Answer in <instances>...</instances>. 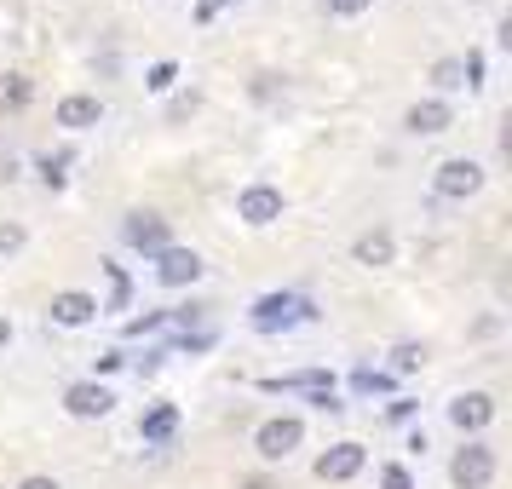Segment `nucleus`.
<instances>
[{"instance_id":"1","label":"nucleus","mask_w":512,"mask_h":489,"mask_svg":"<svg viewBox=\"0 0 512 489\" xmlns=\"http://www.w3.org/2000/svg\"><path fill=\"white\" fill-rule=\"evenodd\" d=\"M248 323L259 334H282V328H300V323H317V300L300 294V288H277V294H259L248 305Z\"/></svg>"},{"instance_id":"2","label":"nucleus","mask_w":512,"mask_h":489,"mask_svg":"<svg viewBox=\"0 0 512 489\" xmlns=\"http://www.w3.org/2000/svg\"><path fill=\"white\" fill-rule=\"evenodd\" d=\"M484 162H472V156H449V162L432 167V196L443 202H466V196H478L484 190Z\"/></svg>"},{"instance_id":"3","label":"nucleus","mask_w":512,"mask_h":489,"mask_svg":"<svg viewBox=\"0 0 512 489\" xmlns=\"http://www.w3.org/2000/svg\"><path fill=\"white\" fill-rule=\"evenodd\" d=\"M449 484L455 489H489L495 484V449L484 438H466L455 455H449Z\"/></svg>"},{"instance_id":"4","label":"nucleus","mask_w":512,"mask_h":489,"mask_svg":"<svg viewBox=\"0 0 512 489\" xmlns=\"http://www.w3.org/2000/svg\"><path fill=\"white\" fill-rule=\"evenodd\" d=\"M282 208H288V196H282L277 185H265V179H259V185H242V190H236V219H242L248 231H265V225H277Z\"/></svg>"},{"instance_id":"5","label":"nucleus","mask_w":512,"mask_h":489,"mask_svg":"<svg viewBox=\"0 0 512 489\" xmlns=\"http://www.w3.org/2000/svg\"><path fill=\"white\" fill-rule=\"evenodd\" d=\"M300 443H305V420L300 415H271V420H259V432H254L259 461H288Z\"/></svg>"},{"instance_id":"6","label":"nucleus","mask_w":512,"mask_h":489,"mask_svg":"<svg viewBox=\"0 0 512 489\" xmlns=\"http://www.w3.org/2000/svg\"><path fill=\"white\" fill-rule=\"evenodd\" d=\"M265 392H305L317 409H346V403H334V369H300V374H271V380H259Z\"/></svg>"},{"instance_id":"7","label":"nucleus","mask_w":512,"mask_h":489,"mask_svg":"<svg viewBox=\"0 0 512 489\" xmlns=\"http://www.w3.org/2000/svg\"><path fill=\"white\" fill-rule=\"evenodd\" d=\"M121 242H127V248H133V254H162V248H173V231H167V219L162 213H127V219H121Z\"/></svg>"},{"instance_id":"8","label":"nucleus","mask_w":512,"mask_h":489,"mask_svg":"<svg viewBox=\"0 0 512 489\" xmlns=\"http://www.w3.org/2000/svg\"><path fill=\"white\" fill-rule=\"evenodd\" d=\"M363 466H369V449L346 438V443H328L323 455H317V466H311V472H317L323 484H351V478H357Z\"/></svg>"},{"instance_id":"9","label":"nucleus","mask_w":512,"mask_h":489,"mask_svg":"<svg viewBox=\"0 0 512 489\" xmlns=\"http://www.w3.org/2000/svg\"><path fill=\"white\" fill-rule=\"evenodd\" d=\"M110 409H116V392L104 380H75V386H64V415L70 420H104Z\"/></svg>"},{"instance_id":"10","label":"nucleus","mask_w":512,"mask_h":489,"mask_svg":"<svg viewBox=\"0 0 512 489\" xmlns=\"http://www.w3.org/2000/svg\"><path fill=\"white\" fill-rule=\"evenodd\" d=\"M489 420H495V397H489V392H461V397H449V426H455L461 438H478Z\"/></svg>"},{"instance_id":"11","label":"nucleus","mask_w":512,"mask_h":489,"mask_svg":"<svg viewBox=\"0 0 512 489\" xmlns=\"http://www.w3.org/2000/svg\"><path fill=\"white\" fill-rule=\"evenodd\" d=\"M202 271H208V265H202L196 248H162V254H156V282H162V288H190Z\"/></svg>"},{"instance_id":"12","label":"nucleus","mask_w":512,"mask_h":489,"mask_svg":"<svg viewBox=\"0 0 512 489\" xmlns=\"http://www.w3.org/2000/svg\"><path fill=\"white\" fill-rule=\"evenodd\" d=\"M403 127H409V133H449V127H455V104L426 93V98H415V104L403 110Z\"/></svg>"},{"instance_id":"13","label":"nucleus","mask_w":512,"mask_h":489,"mask_svg":"<svg viewBox=\"0 0 512 489\" xmlns=\"http://www.w3.org/2000/svg\"><path fill=\"white\" fill-rule=\"evenodd\" d=\"M47 317H52L58 328H87V323L98 317V300L87 294V288H64V294H52Z\"/></svg>"},{"instance_id":"14","label":"nucleus","mask_w":512,"mask_h":489,"mask_svg":"<svg viewBox=\"0 0 512 489\" xmlns=\"http://www.w3.org/2000/svg\"><path fill=\"white\" fill-rule=\"evenodd\" d=\"M52 121H58V127H70V133H87V127H98V121H104V98H93V93L58 98Z\"/></svg>"},{"instance_id":"15","label":"nucleus","mask_w":512,"mask_h":489,"mask_svg":"<svg viewBox=\"0 0 512 489\" xmlns=\"http://www.w3.org/2000/svg\"><path fill=\"white\" fill-rule=\"evenodd\" d=\"M351 259H357V265H369V271H380V265H392V259H397V236L386 231V225L351 236Z\"/></svg>"},{"instance_id":"16","label":"nucleus","mask_w":512,"mask_h":489,"mask_svg":"<svg viewBox=\"0 0 512 489\" xmlns=\"http://www.w3.org/2000/svg\"><path fill=\"white\" fill-rule=\"evenodd\" d=\"M173 432H179V403H150V409L139 415V438L144 443H167Z\"/></svg>"},{"instance_id":"17","label":"nucleus","mask_w":512,"mask_h":489,"mask_svg":"<svg viewBox=\"0 0 512 489\" xmlns=\"http://www.w3.org/2000/svg\"><path fill=\"white\" fill-rule=\"evenodd\" d=\"M29 98H35V81H29L24 70H0V116L29 110Z\"/></svg>"},{"instance_id":"18","label":"nucleus","mask_w":512,"mask_h":489,"mask_svg":"<svg viewBox=\"0 0 512 489\" xmlns=\"http://www.w3.org/2000/svg\"><path fill=\"white\" fill-rule=\"evenodd\" d=\"M351 392H363V397H397V374L392 369H351Z\"/></svg>"},{"instance_id":"19","label":"nucleus","mask_w":512,"mask_h":489,"mask_svg":"<svg viewBox=\"0 0 512 489\" xmlns=\"http://www.w3.org/2000/svg\"><path fill=\"white\" fill-rule=\"evenodd\" d=\"M70 150H47V156H35V173H41V185L47 190H64L70 185Z\"/></svg>"},{"instance_id":"20","label":"nucleus","mask_w":512,"mask_h":489,"mask_svg":"<svg viewBox=\"0 0 512 489\" xmlns=\"http://www.w3.org/2000/svg\"><path fill=\"white\" fill-rule=\"evenodd\" d=\"M426 81H432V98H449V93H461V87H466V75H461V58H438V64L426 70Z\"/></svg>"},{"instance_id":"21","label":"nucleus","mask_w":512,"mask_h":489,"mask_svg":"<svg viewBox=\"0 0 512 489\" xmlns=\"http://www.w3.org/2000/svg\"><path fill=\"white\" fill-rule=\"evenodd\" d=\"M104 277H110V300L98 305V311H127V305H133V277L121 271L116 259H104Z\"/></svg>"},{"instance_id":"22","label":"nucleus","mask_w":512,"mask_h":489,"mask_svg":"<svg viewBox=\"0 0 512 489\" xmlns=\"http://www.w3.org/2000/svg\"><path fill=\"white\" fill-rule=\"evenodd\" d=\"M420 363H426V346L420 340H397L392 346V374H415Z\"/></svg>"},{"instance_id":"23","label":"nucleus","mask_w":512,"mask_h":489,"mask_svg":"<svg viewBox=\"0 0 512 489\" xmlns=\"http://www.w3.org/2000/svg\"><path fill=\"white\" fill-rule=\"evenodd\" d=\"M173 81H179V64H173V58H162V64H150V75H144V87H150V93H167Z\"/></svg>"},{"instance_id":"24","label":"nucleus","mask_w":512,"mask_h":489,"mask_svg":"<svg viewBox=\"0 0 512 489\" xmlns=\"http://www.w3.org/2000/svg\"><path fill=\"white\" fill-rule=\"evenodd\" d=\"M380 489H415V472H409L403 461H386L380 466Z\"/></svg>"},{"instance_id":"25","label":"nucleus","mask_w":512,"mask_h":489,"mask_svg":"<svg viewBox=\"0 0 512 489\" xmlns=\"http://www.w3.org/2000/svg\"><path fill=\"white\" fill-rule=\"evenodd\" d=\"M248 93H254L259 104H271V98H282V75H271V70H259V75H254V87H248Z\"/></svg>"},{"instance_id":"26","label":"nucleus","mask_w":512,"mask_h":489,"mask_svg":"<svg viewBox=\"0 0 512 489\" xmlns=\"http://www.w3.org/2000/svg\"><path fill=\"white\" fill-rule=\"evenodd\" d=\"M24 242H29V231L18 225V219H6V225H0V254H18Z\"/></svg>"},{"instance_id":"27","label":"nucleus","mask_w":512,"mask_h":489,"mask_svg":"<svg viewBox=\"0 0 512 489\" xmlns=\"http://www.w3.org/2000/svg\"><path fill=\"white\" fill-rule=\"evenodd\" d=\"M323 6H328V18H363L374 0H323Z\"/></svg>"},{"instance_id":"28","label":"nucleus","mask_w":512,"mask_h":489,"mask_svg":"<svg viewBox=\"0 0 512 489\" xmlns=\"http://www.w3.org/2000/svg\"><path fill=\"white\" fill-rule=\"evenodd\" d=\"M225 6H236V0H196V24H213Z\"/></svg>"},{"instance_id":"29","label":"nucleus","mask_w":512,"mask_h":489,"mask_svg":"<svg viewBox=\"0 0 512 489\" xmlns=\"http://www.w3.org/2000/svg\"><path fill=\"white\" fill-rule=\"evenodd\" d=\"M196 104H202L196 93H179V98H173V110H167V116H173V121H185V116H196Z\"/></svg>"},{"instance_id":"30","label":"nucleus","mask_w":512,"mask_h":489,"mask_svg":"<svg viewBox=\"0 0 512 489\" xmlns=\"http://www.w3.org/2000/svg\"><path fill=\"white\" fill-rule=\"evenodd\" d=\"M415 409H420L415 397H392V403H386V420H409Z\"/></svg>"},{"instance_id":"31","label":"nucleus","mask_w":512,"mask_h":489,"mask_svg":"<svg viewBox=\"0 0 512 489\" xmlns=\"http://www.w3.org/2000/svg\"><path fill=\"white\" fill-rule=\"evenodd\" d=\"M121 363H127V357H121V351H104V357H93V380H98V374H116Z\"/></svg>"},{"instance_id":"32","label":"nucleus","mask_w":512,"mask_h":489,"mask_svg":"<svg viewBox=\"0 0 512 489\" xmlns=\"http://www.w3.org/2000/svg\"><path fill=\"white\" fill-rule=\"evenodd\" d=\"M18 489H64V484H58V478H47V472H35V478H24Z\"/></svg>"},{"instance_id":"33","label":"nucleus","mask_w":512,"mask_h":489,"mask_svg":"<svg viewBox=\"0 0 512 489\" xmlns=\"http://www.w3.org/2000/svg\"><path fill=\"white\" fill-rule=\"evenodd\" d=\"M0 179H6V185L18 179V162H12V156H0Z\"/></svg>"},{"instance_id":"34","label":"nucleus","mask_w":512,"mask_h":489,"mask_svg":"<svg viewBox=\"0 0 512 489\" xmlns=\"http://www.w3.org/2000/svg\"><path fill=\"white\" fill-rule=\"evenodd\" d=\"M12 346V323H6V317H0V351Z\"/></svg>"},{"instance_id":"35","label":"nucleus","mask_w":512,"mask_h":489,"mask_svg":"<svg viewBox=\"0 0 512 489\" xmlns=\"http://www.w3.org/2000/svg\"><path fill=\"white\" fill-rule=\"evenodd\" d=\"M242 489H271V484H265V478H248V484H242Z\"/></svg>"}]
</instances>
